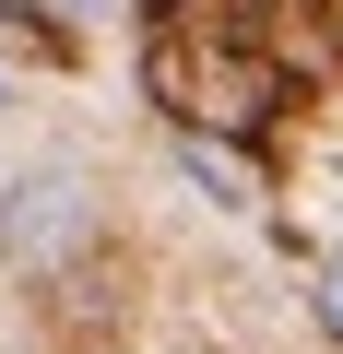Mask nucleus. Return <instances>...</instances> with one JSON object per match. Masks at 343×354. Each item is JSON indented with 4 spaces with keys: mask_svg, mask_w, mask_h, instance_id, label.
<instances>
[{
    "mask_svg": "<svg viewBox=\"0 0 343 354\" xmlns=\"http://www.w3.org/2000/svg\"><path fill=\"white\" fill-rule=\"evenodd\" d=\"M83 236H95V177L71 153H36V165L0 177V260L12 272H60Z\"/></svg>",
    "mask_w": 343,
    "mask_h": 354,
    "instance_id": "nucleus-1",
    "label": "nucleus"
},
{
    "mask_svg": "<svg viewBox=\"0 0 343 354\" xmlns=\"http://www.w3.org/2000/svg\"><path fill=\"white\" fill-rule=\"evenodd\" d=\"M178 177H190V189H213V213H249V201H261V177H249L225 142H202V130L178 142Z\"/></svg>",
    "mask_w": 343,
    "mask_h": 354,
    "instance_id": "nucleus-2",
    "label": "nucleus"
},
{
    "mask_svg": "<svg viewBox=\"0 0 343 354\" xmlns=\"http://www.w3.org/2000/svg\"><path fill=\"white\" fill-rule=\"evenodd\" d=\"M308 295H319V319H331V330H343V248H331V260H319V272H308Z\"/></svg>",
    "mask_w": 343,
    "mask_h": 354,
    "instance_id": "nucleus-3",
    "label": "nucleus"
},
{
    "mask_svg": "<svg viewBox=\"0 0 343 354\" xmlns=\"http://www.w3.org/2000/svg\"><path fill=\"white\" fill-rule=\"evenodd\" d=\"M0 106H12V83H0Z\"/></svg>",
    "mask_w": 343,
    "mask_h": 354,
    "instance_id": "nucleus-4",
    "label": "nucleus"
}]
</instances>
